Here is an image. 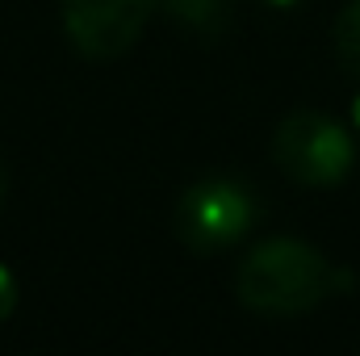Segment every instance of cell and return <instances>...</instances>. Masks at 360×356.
<instances>
[{
    "label": "cell",
    "instance_id": "1",
    "mask_svg": "<svg viewBox=\"0 0 360 356\" xmlns=\"http://www.w3.org/2000/svg\"><path fill=\"white\" fill-rule=\"evenodd\" d=\"M348 285H352L348 272H340L314 243L293 235L256 243L235 268V298L248 310L272 314V319L306 314Z\"/></svg>",
    "mask_w": 360,
    "mask_h": 356
},
{
    "label": "cell",
    "instance_id": "2",
    "mask_svg": "<svg viewBox=\"0 0 360 356\" xmlns=\"http://www.w3.org/2000/svg\"><path fill=\"white\" fill-rule=\"evenodd\" d=\"M256 218H260V197L252 193L248 180L205 177L180 193L172 227L193 256H218L235 248L256 227Z\"/></svg>",
    "mask_w": 360,
    "mask_h": 356
},
{
    "label": "cell",
    "instance_id": "3",
    "mask_svg": "<svg viewBox=\"0 0 360 356\" xmlns=\"http://www.w3.org/2000/svg\"><path fill=\"white\" fill-rule=\"evenodd\" d=\"M272 160L302 189H335L356 164V143L331 113L293 109L272 134Z\"/></svg>",
    "mask_w": 360,
    "mask_h": 356
},
{
    "label": "cell",
    "instance_id": "4",
    "mask_svg": "<svg viewBox=\"0 0 360 356\" xmlns=\"http://www.w3.org/2000/svg\"><path fill=\"white\" fill-rule=\"evenodd\" d=\"M155 8L160 0H59L72 46L92 63L122 59L143 38Z\"/></svg>",
    "mask_w": 360,
    "mask_h": 356
},
{
    "label": "cell",
    "instance_id": "5",
    "mask_svg": "<svg viewBox=\"0 0 360 356\" xmlns=\"http://www.w3.org/2000/svg\"><path fill=\"white\" fill-rule=\"evenodd\" d=\"M172 17H176L184 30H197V34H222L226 21H231V4L226 0H160Z\"/></svg>",
    "mask_w": 360,
    "mask_h": 356
},
{
    "label": "cell",
    "instance_id": "6",
    "mask_svg": "<svg viewBox=\"0 0 360 356\" xmlns=\"http://www.w3.org/2000/svg\"><path fill=\"white\" fill-rule=\"evenodd\" d=\"M331 46H335V59L340 68L360 84V0H348L331 25Z\"/></svg>",
    "mask_w": 360,
    "mask_h": 356
},
{
    "label": "cell",
    "instance_id": "7",
    "mask_svg": "<svg viewBox=\"0 0 360 356\" xmlns=\"http://www.w3.org/2000/svg\"><path fill=\"white\" fill-rule=\"evenodd\" d=\"M17 310V276L0 265V323Z\"/></svg>",
    "mask_w": 360,
    "mask_h": 356
},
{
    "label": "cell",
    "instance_id": "8",
    "mask_svg": "<svg viewBox=\"0 0 360 356\" xmlns=\"http://www.w3.org/2000/svg\"><path fill=\"white\" fill-rule=\"evenodd\" d=\"M4 197H8V172H4V164H0V205H4Z\"/></svg>",
    "mask_w": 360,
    "mask_h": 356
},
{
    "label": "cell",
    "instance_id": "9",
    "mask_svg": "<svg viewBox=\"0 0 360 356\" xmlns=\"http://www.w3.org/2000/svg\"><path fill=\"white\" fill-rule=\"evenodd\" d=\"M264 4H272V8H289V4H297V0H264Z\"/></svg>",
    "mask_w": 360,
    "mask_h": 356
},
{
    "label": "cell",
    "instance_id": "10",
    "mask_svg": "<svg viewBox=\"0 0 360 356\" xmlns=\"http://www.w3.org/2000/svg\"><path fill=\"white\" fill-rule=\"evenodd\" d=\"M352 122H356V126H360V96H356V101H352Z\"/></svg>",
    "mask_w": 360,
    "mask_h": 356
}]
</instances>
